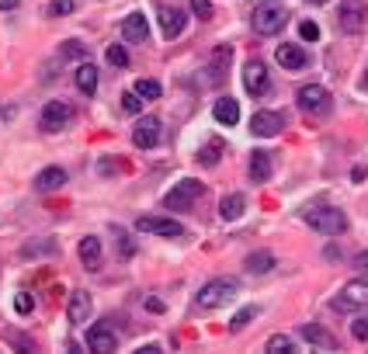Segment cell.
Returning a JSON list of instances; mask_svg holds the SVG:
<instances>
[{"label": "cell", "mask_w": 368, "mask_h": 354, "mask_svg": "<svg viewBox=\"0 0 368 354\" xmlns=\"http://www.w3.org/2000/svg\"><path fill=\"white\" fill-rule=\"evenodd\" d=\"M237 292H240V285H237L233 278H212V281H205L202 288H198V295H195V309L212 313V309L226 306L230 299H237Z\"/></svg>", "instance_id": "obj_1"}, {"label": "cell", "mask_w": 368, "mask_h": 354, "mask_svg": "<svg viewBox=\"0 0 368 354\" xmlns=\"http://www.w3.org/2000/svg\"><path fill=\"white\" fill-rule=\"evenodd\" d=\"M288 25V11L278 0H264L254 7V32L257 35H278Z\"/></svg>", "instance_id": "obj_2"}, {"label": "cell", "mask_w": 368, "mask_h": 354, "mask_svg": "<svg viewBox=\"0 0 368 354\" xmlns=\"http://www.w3.org/2000/svg\"><path fill=\"white\" fill-rule=\"evenodd\" d=\"M306 226H313L316 233L324 236H340L348 230V216L333 205H320V208H309L306 212Z\"/></svg>", "instance_id": "obj_3"}, {"label": "cell", "mask_w": 368, "mask_h": 354, "mask_svg": "<svg viewBox=\"0 0 368 354\" xmlns=\"http://www.w3.org/2000/svg\"><path fill=\"white\" fill-rule=\"evenodd\" d=\"M337 313H355V309H368V281H348L340 292H337V299L330 302Z\"/></svg>", "instance_id": "obj_4"}, {"label": "cell", "mask_w": 368, "mask_h": 354, "mask_svg": "<svg viewBox=\"0 0 368 354\" xmlns=\"http://www.w3.org/2000/svg\"><path fill=\"white\" fill-rule=\"evenodd\" d=\"M198 195H202V181L184 177L181 184H174V188L164 195V208H170V212H184V208H191V205L198 201Z\"/></svg>", "instance_id": "obj_5"}, {"label": "cell", "mask_w": 368, "mask_h": 354, "mask_svg": "<svg viewBox=\"0 0 368 354\" xmlns=\"http://www.w3.org/2000/svg\"><path fill=\"white\" fill-rule=\"evenodd\" d=\"M368 25V4L365 0H340V11H337V28L355 35Z\"/></svg>", "instance_id": "obj_6"}, {"label": "cell", "mask_w": 368, "mask_h": 354, "mask_svg": "<svg viewBox=\"0 0 368 354\" xmlns=\"http://www.w3.org/2000/svg\"><path fill=\"white\" fill-rule=\"evenodd\" d=\"M295 101H299V108H302L306 115H327L330 112V90L327 87H320V83H306V87H299Z\"/></svg>", "instance_id": "obj_7"}, {"label": "cell", "mask_w": 368, "mask_h": 354, "mask_svg": "<svg viewBox=\"0 0 368 354\" xmlns=\"http://www.w3.org/2000/svg\"><path fill=\"white\" fill-rule=\"evenodd\" d=\"M73 115H77V112H73L70 101H49L39 115L42 132H59V129H66V125L73 122Z\"/></svg>", "instance_id": "obj_8"}, {"label": "cell", "mask_w": 368, "mask_h": 354, "mask_svg": "<svg viewBox=\"0 0 368 354\" xmlns=\"http://www.w3.org/2000/svg\"><path fill=\"white\" fill-rule=\"evenodd\" d=\"M136 230L139 233L167 236V240H181L184 236V226L177 219H164V216H143V219H136Z\"/></svg>", "instance_id": "obj_9"}, {"label": "cell", "mask_w": 368, "mask_h": 354, "mask_svg": "<svg viewBox=\"0 0 368 354\" xmlns=\"http://www.w3.org/2000/svg\"><path fill=\"white\" fill-rule=\"evenodd\" d=\"M83 344L97 354H112V351H119V334L112 330V323H94V326L87 330Z\"/></svg>", "instance_id": "obj_10"}, {"label": "cell", "mask_w": 368, "mask_h": 354, "mask_svg": "<svg viewBox=\"0 0 368 354\" xmlns=\"http://www.w3.org/2000/svg\"><path fill=\"white\" fill-rule=\"evenodd\" d=\"M230 63H233V49H230V45H215L212 56H208V66H205V73H208V83H212V87H222V83H226Z\"/></svg>", "instance_id": "obj_11"}, {"label": "cell", "mask_w": 368, "mask_h": 354, "mask_svg": "<svg viewBox=\"0 0 368 354\" xmlns=\"http://www.w3.org/2000/svg\"><path fill=\"white\" fill-rule=\"evenodd\" d=\"M244 87H247V94H254V98H264V94L271 90L268 66H264L261 59H250V63L244 66Z\"/></svg>", "instance_id": "obj_12"}, {"label": "cell", "mask_w": 368, "mask_h": 354, "mask_svg": "<svg viewBox=\"0 0 368 354\" xmlns=\"http://www.w3.org/2000/svg\"><path fill=\"white\" fill-rule=\"evenodd\" d=\"M160 118L157 115H146V118H139L136 122V129H132V143L139 146V150H153L157 143H160Z\"/></svg>", "instance_id": "obj_13"}, {"label": "cell", "mask_w": 368, "mask_h": 354, "mask_svg": "<svg viewBox=\"0 0 368 354\" xmlns=\"http://www.w3.org/2000/svg\"><path fill=\"white\" fill-rule=\"evenodd\" d=\"M282 129H285V118L278 115V112H254V118H250V132L261 136V139H271Z\"/></svg>", "instance_id": "obj_14"}, {"label": "cell", "mask_w": 368, "mask_h": 354, "mask_svg": "<svg viewBox=\"0 0 368 354\" xmlns=\"http://www.w3.org/2000/svg\"><path fill=\"white\" fill-rule=\"evenodd\" d=\"M184 25H188V18H184V11H181V7H170V4L160 7V32H164L167 42L177 39V35L184 32Z\"/></svg>", "instance_id": "obj_15"}, {"label": "cell", "mask_w": 368, "mask_h": 354, "mask_svg": "<svg viewBox=\"0 0 368 354\" xmlns=\"http://www.w3.org/2000/svg\"><path fill=\"white\" fill-rule=\"evenodd\" d=\"M146 39H150V21H146V14L132 11L122 21V42H146Z\"/></svg>", "instance_id": "obj_16"}, {"label": "cell", "mask_w": 368, "mask_h": 354, "mask_svg": "<svg viewBox=\"0 0 368 354\" xmlns=\"http://www.w3.org/2000/svg\"><path fill=\"white\" fill-rule=\"evenodd\" d=\"M299 337H302V341H309V344H313V348H320V351H337V337L327 334L324 326H316V323L299 326Z\"/></svg>", "instance_id": "obj_17"}, {"label": "cell", "mask_w": 368, "mask_h": 354, "mask_svg": "<svg viewBox=\"0 0 368 354\" xmlns=\"http://www.w3.org/2000/svg\"><path fill=\"white\" fill-rule=\"evenodd\" d=\"M90 309H94L90 295L77 288V292L70 295V302H66V316H70V323H87V319H90Z\"/></svg>", "instance_id": "obj_18"}, {"label": "cell", "mask_w": 368, "mask_h": 354, "mask_svg": "<svg viewBox=\"0 0 368 354\" xmlns=\"http://www.w3.org/2000/svg\"><path fill=\"white\" fill-rule=\"evenodd\" d=\"M63 184H66V170H63V167H45L39 177H35V191H42V195L59 191Z\"/></svg>", "instance_id": "obj_19"}, {"label": "cell", "mask_w": 368, "mask_h": 354, "mask_svg": "<svg viewBox=\"0 0 368 354\" xmlns=\"http://www.w3.org/2000/svg\"><path fill=\"white\" fill-rule=\"evenodd\" d=\"M275 59H278L285 70H302V66L309 63V56H306V49H302V45H278Z\"/></svg>", "instance_id": "obj_20"}, {"label": "cell", "mask_w": 368, "mask_h": 354, "mask_svg": "<svg viewBox=\"0 0 368 354\" xmlns=\"http://www.w3.org/2000/svg\"><path fill=\"white\" fill-rule=\"evenodd\" d=\"M212 115L219 125H237L240 122V101H233V98H219L215 105H212Z\"/></svg>", "instance_id": "obj_21"}, {"label": "cell", "mask_w": 368, "mask_h": 354, "mask_svg": "<svg viewBox=\"0 0 368 354\" xmlns=\"http://www.w3.org/2000/svg\"><path fill=\"white\" fill-rule=\"evenodd\" d=\"M268 177H271V153H268V150L250 153V181H254V184H264Z\"/></svg>", "instance_id": "obj_22"}, {"label": "cell", "mask_w": 368, "mask_h": 354, "mask_svg": "<svg viewBox=\"0 0 368 354\" xmlns=\"http://www.w3.org/2000/svg\"><path fill=\"white\" fill-rule=\"evenodd\" d=\"M81 261L87 271H97L101 268V240L97 236H83L81 240Z\"/></svg>", "instance_id": "obj_23"}, {"label": "cell", "mask_w": 368, "mask_h": 354, "mask_svg": "<svg viewBox=\"0 0 368 354\" xmlns=\"http://www.w3.org/2000/svg\"><path fill=\"white\" fill-rule=\"evenodd\" d=\"M247 208V198L240 195V191H233V195H226L222 201H219V216L226 219V223H233V219H240Z\"/></svg>", "instance_id": "obj_24"}, {"label": "cell", "mask_w": 368, "mask_h": 354, "mask_svg": "<svg viewBox=\"0 0 368 354\" xmlns=\"http://www.w3.org/2000/svg\"><path fill=\"white\" fill-rule=\"evenodd\" d=\"M73 83H77V90L81 94H94L97 90V70H94V63H83V66H77V73H73Z\"/></svg>", "instance_id": "obj_25"}, {"label": "cell", "mask_w": 368, "mask_h": 354, "mask_svg": "<svg viewBox=\"0 0 368 354\" xmlns=\"http://www.w3.org/2000/svg\"><path fill=\"white\" fill-rule=\"evenodd\" d=\"M222 153H226V143H222V139H208L202 150H198V163H202V167H215V163L222 160Z\"/></svg>", "instance_id": "obj_26"}, {"label": "cell", "mask_w": 368, "mask_h": 354, "mask_svg": "<svg viewBox=\"0 0 368 354\" xmlns=\"http://www.w3.org/2000/svg\"><path fill=\"white\" fill-rule=\"evenodd\" d=\"M271 268H275V257H271L268 250H257V254L247 257V271H250V275H268Z\"/></svg>", "instance_id": "obj_27"}, {"label": "cell", "mask_w": 368, "mask_h": 354, "mask_svg": "<svg viewBox=\"0 0 368 354\" xmlns=\"http://www.w3.org/2000/svg\"><path fill=\"white\" fill-rule=\"evenodd\" d=\"M264 351H268V354H292V351H295V341H292L288 334H275V337H268Z\"/></svg>", "instance_id": "obj_28"}, {"label": "cell", "mask_w": 368, "mask_h": 354, "mask_svg": "<svg viewBox=\"0 0 368 354\" xmlns=\"http://www.w3.org/2000/svg\"><path fill=\"white\" fill-rule=\"evenodd\" d=\"M132 90H136V94H139L143 101H157L164 87H160L157 80H146V77H143V80H136V87H132Z\"/></svg>", "instance_id": "obj_29"}, {"label": "cell", "mask_w": 368, "mask_h": 354, "mask_svg": "<svg viewBox=\"0 0 368 354\" xmlns=\"http://www.w3.org/2000/svg\"><path fill=\"white\" fill-rule=\"evenodd\" d=\"M59 52H63V59H83V56H87V45H83L81 39H66Z\"/></svg>", "instance_id": "obj_30"}, {"label": "cell", "mask_w": 368, "mask_h": 354, "mask_svg": "<svg viewBox=\"0 0 368 354\" xmlns=\"http://www.w3.org/2000/svg\"><path fill=\"white\" fill-rule=\"evenodd\" d=\"M108 63H112V66H119V70L129 66V52H125V45H119V42H115V45H108Z\"/></svg>", "instance_id": "obj_31"}, {"label": "cell", "mask_w": 368, "mask_h": 354, "mask_svg": "<svg viewBox=\"0 0 368 354\" xmlns=\"http://www.w3.org/2000/svg\"><path fill=\"white\" fill-rule=\"evenodd\" d=\"M14 309L21 316H28L35 309V295H32V292H18V295H14Z\"/></svg>", "instance_id": "obj_32"}, {"label": "cell", "mask_w": 368, "mask_h": 354, "mask_svg": "<svg viewBox=\"0 0 368 354\" xmlns=\"http://www.w3.org/2000/svg\"><path fill=\"white\" fill-rule=\"evenodd\" d=\"M73 0H49V14L52 18H66V14H73Z\"/></svg>", "instance_id": "obj_33"}, {"label": "cell", "mask_w": 368, "mask_h": 354, "mask_svg": "<svg viewBox=\"0 0 368 354\" xmlns=\"http://www.w3.org/2000/svg\"><path fill=\"white\" fill-rule=\"evenodd\" d=\"M254 316H257V309H254V306H247V309H240V313H237L233 319H230V330H233V334H237V330H244V326L250 323V319H254Z\"/></svg>", "instance_id": "obj_34"}, {"label": "cell", "mask_w": 368, "mask_h": 354, "mask_svg": "<svg viewBox=\"0 0 368 354\" xmlns=\"http://www.w3.org/2000/svg\"><path fill=\"white\" fill-rule=\"evenodd\" d=\"M122 108L129 115H139V112H143V98H139L136 90H129V94H122Z\"/></svg>", "instance_id": "obj_35"}, {"label": "cell", "mask_w": 368, "mask_h": 354, "mask_svg": "<svg viewBox=\"0 0 368 354\" xmlns=\"http://www.w3.org/2000/svg\"><path fill=\"white\" fill-rule=\"evenodd\" d=\"M119 254H122V261H129V257L136 254V243H132V236L122 233V230H119Z\"/></svg>", "instance_id": "obj_36"}, {"label": "cell", "mask_w": 368, "mask_h": 354, "mask_svg": "<svg viewBox=\"0 0 368 354\" xmlns=\"http://www.w3.org/2000/svg\"><path fill=\"white\" fill-rule=\"evenodd\" d=\"M299 35L306 42H316L320 39V25H316V21H302V25H299Z\"/></svg>", "instance_id": "obj_37"}, {"label": "cell", "mask_w": 368, "mask_h": 354, "mask_svg": "<svg viewBox=\"0 0 368 354\" xmlns=\"http://www.w3.org/2000/svg\"><path fill=\"white\" fill-rule=\"evenodd\" d=\"M191 11H195V18L208 21L212 18V0H191Z\"/></svg>", "instance_id": "obj_38"}, {"label": "cell", "mask_w": 368, "mask_h": 354, "mask_svg": "<svg viewBox=\"0 0 368 354\" xmlns=\"http://www.w3.org/2000/svg\"><path fill=\"white\" fill-rule=\"evenodd\" d=\"M351 334H355V341H368V316L351 323Z\"/></svg>", "instance_id": "obj_39"}, {"label": "cell", "mask_w": 368, "mask_h": 354, "mask_svg": "<svg viewBox=\"0 0 368 354\" xmlns=\"http://www.w3.org/2000/svg\"><path fill=\"white\" fill-rule=\"evenodd\" d=\"M355 264H358V271H368V254H358Z\"/></svg>", "instance_id": "obj_40"}, {"label": "cell", "mask_w": 368, "mask_h": 354, "mask_svg": "<svg viewBox=\"0 0 368 354\" xmlns=\"http://www.w3.org/2000/svg\"><path fill=\"white\" fill-rule=\"evenodd\" d=\"M146 306H150L153 313H164V302H157V299H146Z\"/></svg>", "instance_id": "obj_41"}, {"label": "cell", "mask_w": 368, "mask_h": 354, "mask_svg": "<svg viewBox=\"0 0 368 354\" xmlns=\"http://www.w3.org/2000/svg\"><path fill=\"white\" fill-rule=\"evenodd\" d=\"M18 4H21V0H0V11H14Z\"/></svg>", "instance_id": "obj_42"}, {"label": "cell", "mask_w": 368, "mask_h": 354, "mask_svg": "<svg viewBox=\"0 0 368 354\" xmlns=\"http://www.w3.org/2000/svg\"><path fill=\"white\" fill-rule=\"evenodd\" d=\"M309 4H330V0H309Z\"/></svg>", "instance_id": "obj_43"}, {"label": "cell", "mask_w": 368, "mask_h": 354, "mask_svg": "<svg viewBox=\"0 0 368 354\" xmlns=\"http://www.w3.org/2000/svg\"><path fill=\"white\" fill-rule=\"evenodd\" d=\"M365 87H368V77H365Z\"/></svg>", "instance_id": "obj_44"}]
</instances>
